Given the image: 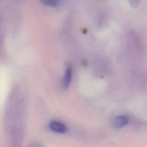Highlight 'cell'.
I'll list each match as a JSON object with an SVG mask.
<instances>
[{
  "instance_id": "obj_1",
  "label": "cell",
  "mask_w": 147,
  "mask_h": 147,
  "mask_svg": "<svg viewBox=\"0 0 147 147\" xmlns=\"http://www.w3.org/2000/svg\"><path fill=\"white\" fill-rule=\"evenodd\" d=\"M129 118L126 115H119L116 117L113 121L112 125L115 129H121L126 126L129 122Z\"/></svg>"
},
{
  "instance_id": "obj_2",
  "label": "cell",
  "mask_w": 147,
  "mask_h": 147,
  "mask_svg": "<svg viewBox=\"0 0 147 147\" xmlns=\"http://www.w3.org/2000/svg\"><path fill=\"white\" fill-rule=\"evenodd\" d=\"M49 129L57 133H65L67 131V126L58 121H52L49 123Z\"/></svg>"
},
{
  "instance_id": "obj_3",
  "label": "cell",
  "mask_w": 147,
  "mask_h": 147,
  "mask_svg": "<svg viewBox=\"0 0 147 147\" xmlns=\"http://www.w3.org/2000/svg\"><path fill=\"white\" fill-rule=\"evenodd\" d=\"M72 70L71 67H68L65 72V75L63 79L62 85L64 88H67L70 85V83L72 80Z\"/></svg>"
},
{
  "instance_id": "obj_4",
  "label": "cell",
  "mask_w": 147,
  "mask_h": 147,
  "mask_svg": "<svg viewBox=\"0 0 147 147\" xmlns=\"http://www.w3.org/2000/svg\"><path fill=\"white\" fill-rule=\"evenodd\" d=\"M40 1L45 6L55 7L59 6L60 0H40Z\"/></svg>"
},
{
  "instance_id": "obj_5",
  "label": "cell",
  "mask_w": 147,
  "mask_h": 147,
  "mask_svg": "<svg viewBox=\"0 0 147 147\" xmlns=\"http://www.w3.org/2000/svg\"><path fill=\"white\" fill-rule=\"evenodd\" d=\"M130 3H131V6L133 7L137 6L138 5L140 0H129Z\"/></svg>"
}]
</instances>
